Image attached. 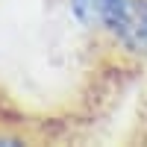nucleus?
<instances>
[{
  "label": "nucleus",
  "instance_id": "nucleus-1",
  "mask_svg": "<svg viewBox=\"0 0 147 147\" xmlns=\"http://www.w3.org/2000/svg\"><path fill=\"white\" fill-rule=\"evenodd\" d=\"M127 56H147V0H124L115 21L103 32Z\"/></svg>",
  "mask_w": 147,
  "mask_h": 147
},
{
  "label": "nucleus",
  "instance_id": "nucleus-2",
  "mask_svg": "<svg viewBox=\"0 0 147 147\" xmlns=\"http://www.w3.org/2000/svg\"><path fill=\"white\" fill-rule=\"evenodd\" d=\"M121 3H124V0H71V15L77 18V24H82L85 30L106 32L109 24L115 21Z\"/></svg>",
  "mask_w": 147,
  "mask_h": 147
}]
</instances>
